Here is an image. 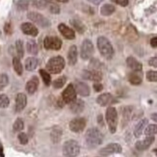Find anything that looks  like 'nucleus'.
Here are the masks:
<instances>
[{"label": "nucleus", "instance_id": "obj_28", "mask_svg": "<svg viewBox=\"0 0 157 157\" xmlns=\"http://www.w3.org/2000/svg\"><path fill=\"white\" fill-rule=\"evenodd\" d=\"M13 67L15 71L17 73V75H22L23 73V67L20 62V59L18 57H13Z\"/></svg>", "mask_w": 157, "mask_h": 157}, {"label": "nucleus", "instance_id": "obj_36", "mask_svg": "<svg viewBox=\"0 0 157 157\" xmlns=\"http://www.w3.org/2000/svg\"><path fill=\"white\" fill-rule=\"evenodd\" d=\"M145 134L147 136H153L157 134V125L156 124H149L145 129Z\"/></svg>", "mask_w": 157, "mask_h": 157}, {"label": "nucleus", "instance_id": "obj_49", "mask_svg": "<svg viewBox=\"0 0 157 157\" xmlns=\"http://www.w3.org/2000/svg\"><path fill=\"white\" fill-rule=\"evenodd\" d=\"M151 119L155 121V122H157V113H153V114H151Z\"/></svg>", "mask_w": 157, "mask_h": 157}, {"label": "nucleus", "instance_id": "obj_22", "mask_svg": "<svg viewBox=\"0 0 157 157\" xmlns=\"http://www.w3.org/2000/svg\"><path fill=\"white\" fill-rule=\"evenodd\" d=\"M126 64L129 69H131L134 71H141L143 69L142 64L139 62L138 60H136L134 57H128L126 59Z\"/></svg>", "mask_w": 157, "mask_h": 157}, {"label": "nucleus", "instance_id": "obj_21", "mask_svg": "<svg viewBox=\"0 0 157 157\" xmlns=\"http://www.w3.org/2000/svg\"><path fill=\"white\" fill-rule=\"evenodd\" d=\"M77 57H78V51L76 45H71L67 52V63L70 66H74L77 62Z\"/></svg>", "mask_w": 157, "mask_h": 157}, {"label": "nucleus", "instance_id": "obj_7", "mask_svg": "<svg viewBox=\"0 0 157 157\" xmlns=\"http://www.w3.org/2000/svg\"><path fill=\"white\" fill-rule=\"evenodd\" d=\"M62 40L58 37H53V36H47L45 37L44 40V46L45 49L48 50H59L62 47Z\"/></svg>", "mask_w": 157, "mask_h": 157}, {"label": "nucleus", "instance_id": "obj_33", "mask_svg": "<svg viewBox=\"0 0 157 157\" xmlns=\"http://www.w3.org/2000/svg\"><path fill=\"white\" fill-rule=\"evenodd\" d=\"M40 76H42V78H43L44 83L46 86H49L51 84V76H50L49 72L44 71V70H40Z\"/></svg>", "mask_w": 157, "mask_h": 157}, {"label": "nucleus", "instance_id": "obj_24", "mask_svg": "<svg viewBox=\"0 0 157 157\" xmlns=\"http://www.w3.org/2000/svg\"><path fill=\"white\" fill-rule=\"evenodd\" d=\"M147 122H148L147 119H143V120H141L138 122L137 125L135 126V129H134V135H135V137L138 138V137H140V136L142 135L143 131H144V129L146 128V126L147 124Z\"/></svg>", "mask_w": 157, "mask_h": 157}, {"label": "nucleus", "instance_id": "obj_17", "mask_svg": "<svg viewBox=\"0 0 157 157\" xmlns=\"http://www.w3.org/2000/svg\"><path fill=\"white\" fill-rule=\"evenodd\" d=\"M58 30L67 40H73L75 38V33H74V31L64 23H61L58 25Z\"/></svg>", "mask_w": 157, "mask_h": 157}, {"label": "nucleus", "instance_id": "obj_15", "mask_svg": "<svg viewBox=\"0 0 157 157\" xmlns=\"http://www.w3.org/2000/svg\"><path fill=\"white\" fill-rule=\"evenodd\" d=\"M74 89H75V92L78 94H80L81 97H88V95H90V88L84 82L76 81L75 85H74Z\"/></svg>", "mask_w": 157, "mask_h": 157}, {"label": "nucleus", "instance_id": "obj_18", "mask_svg": "<svg viewBox=\"0 0 157 157\" xmlns=\"http://www.w3.org/2000/svg\"><path fill=\"white\" fill-rule=\"evenodd\" d=\"M154 142V137L153 136H147V137L144 140L142 141H138L136 143V148L138 149V151H145V149L148 148L149 147L151 146V144Z\"/></svg>", "mask_w": 157, "mask_h": 157}, {"label": "nucleus", "instance_id": "obj_44", "mask_svg": "<svg viewBox=\"0 0 157 157\" xmlns=\"http://www.w3.org/2000/svg\"><path fill=\"white\" fill-rule=\"evenodd\" d=\"M113 2L117 3V4H119V5L122 6V7H125V6L128 5V0H113Z\"/></svg>", "mask_w": 157, "mask_h": 157}, {"label": "nucleus", "instance_id": "obj_37", "mask_svg": "<svg viewBox=\"0 0 157 157\" xmlns=\"http://www.w3.org/2000/svg\"><path fill=\"white\" fill-rule=\"evenodd\" d=\"M9 84V77L6 73L0 74V91H2L3 89Z\"/></svg>", "mask_w": 157, "mask_h": 157}, {"label": "nucleus", "instance_id": "obj_43", "mask_svg": "<svg viewBox=\"0 0 157 157\" xmlns=\"http://www.w3.org/2000/svg\"><path fill=\"white\" fill-rule=\"evenodd\" d=\"M94 89L95 92H100L103 90V86H102V84L100 83V82H95V83L94 84Z\"/></svg>", "mask_w": 157, "mask_h": 157}, {"label": "nucleus", "instance_id": "obj_11", "mask_svg": "<svg viewBox=\"0 0 157 157\" xmlns=\"http://www.w3.org/2000/svg\"><path fill=\"white\" fill-rule=\"evenodd\" d=\"M122 148L121 146L117 144V143H111V144L107 145L106 147H102L100 149L99 153L102 156H108V155H111V154H115V153H120L121 152Z\"/></svg>", "mask_w": 157, "mask_h": 157}, {"label": "nucleus", "instance_id": "obj_46", "mask_svg": "<svg viewBox=\"0 0 157 157\" xmlns=\"http://www.w3.org/2000/svg\"><path fill=\"white\" fill-rule=\"evenodd\" d=\"M4 30L7 34H11L12 33V28H11V24L10 23H6L5 27H4Z\"/></svg>", "mask_w": 157, "mask_h": 157}, {"label": "nucleus", "instance_id": "obj_50", "mask_svg": "<svg viewBox=\"0 0 157 157\" xmlns=\"http://www.w3.org/2000/svg\"><path fill=\"white\" fill-rule=\"evenodd\" d=\"M55 1H57V2H61V3H67L69 0H55Z\"/></svg>", "mask_w": 157, "mask_h": 157}, {"label": "nucleus", "instance_id": "obj_34", "mask_svg": "<svg viewBox=\"0 0 157 157\" xmlns=\"http://www.w3.org/2000/svg\"><path fill=\"white\" fill-rule=\"evenodd\" d=\"M66 82H67V77L66 76H61V77L57 78L56 80H54L52 82V86H53V88H55V89H61L66 84Z\"/></svg>", "mask_w": 157, "mask_h": 157}, {"label": "nucleus", "instance_id": "obj_48", "mask_svg": "<svg viewBox=\"0 0 157 157\" xmlns=\"http://www.w3.org/2000/svg\"><path fill=\"white\" fill-rule=\"evenodd\" d=\"M88 1L94 4V5H98V4H100L102 1H103V0H88Z\"/></svg>", "mask_w": 157, "mask_h": 157}, {"label": "nucleus", "instance_id": "obj_51", "mask_svg": "<svg viewBox=\"0 0 157 157\" xmlns=\"http://www.w3.org/2000/svg\"><path fill=\"white\" fill-rule=\"evenodd\" d=\"M155 152H156V154H157V149H155V151H154Z\"/></svg>", "mask_w": 157, "mask_h": 157}, {"label": "nucleus", "instance_id": "obj_1", "mask_svg": "<svg viewBox=\"0 0 157 157\" xmlns=\"http://www.w3.org/2000/svg\"><path fill=\"white\" fill-rule=\"evenodd\" d=\"M85 138L88 147L94 148L102 144V142H103V134L100 132L99 129L93 127L87 130Z\"/></svg>", "mask_w": 157, "mask_h": 157}, {"label": "nucleus", "instance_id": "obj_39", "mask_svg": "<svg viewBox=\"0 0 157 157\" xmlns=\"http://www.w3.org/2000/svg\"><path fill=\"white\" fill-rule=\"evenodd\" d=\"M47 8H48V10H49L50 13H55V15H57V13H60V7L56 3L49 2L48 3V6H47Z\"/></svg>", "mask_w": 157, "mask_h": 157}, {"label": "nucleus", "instance_id": "obj_3", "mask_svg": "<svg viewBox=\"0 0 157 157\" xmlns=\"http://www.w3.org/2000/svg\"><path fill=\"white\" fill-rule=\"evenodd\" d=\"M66 66V61L62 56H55L48 60L46 63V70L49 73L57 74L64 70Z\"/></svg>", "mask_w": 157, "mask_h": 157}, {"label": "nucleus", "instance_id": "obj_12", "mask_svg": "<svg viewBox=\"0 0 157 157\" xmlns=\"http://www.w3.org/2000/svg\"><path fill=\"white\" fill-rule=\"evenodd\" d=\"M82 77L86 80L100 82L102 79V74L99 71L90 70V71H84L83 72H82Z\"/></svg>", "mask_w": 157, "mask_h": 157}, {"label": "nucleus", "instance_id": "obj_10", "mask_svg": "<svg viewBox=\"0 0 157 157\" xmlns=\"http://www.w3.org/2000/svg\"><path fill=\"white\" fill-rule=\"evenodd\" d=\"M86 124H87V122L84 118H75L71 121L70 129L74 133H79L84 130Z\"/></svg>", "mask_w": 157, "mask_h": 157}, {"label": "nucleus", "instance_id": "obj_35", "mask_svg": "<svg viewBox=\"0 0 157 157\" xmlns=\"http://www.w3.org/2000/svg\"><path fill=\"white\" fill-rule=\"evenodd\" d=\"M24 128V122L21 119H17L16 121L13 122V129L15 132H20L22 131Z\"/></svg>", "mask_w": 157, "mask_h": 157}, {"label": "nucleus", "instance_id": "obj_23", "mask_svg": "<svg viewBox=\"0 0 157 157\" xmlns=\"http://www.w3.org/2000/svg\"><path fill=\"white\" fill-rule=\"evenodd\" d=\"M62 134H63V131H62V129H61V127H58V126L53 127L50 133L51 141L54 144H57L58 142H60L61 138H62Z\"/></svg>", "mask_w": 157, "mask_h": 157}, {"label": "nucleus", "instance_id": "obj_5", "mask_svg": "<svg viewBox=\"0 0 157 157\" xmlns=\"http://www.w3.org/2000/svg\"><path fill=\"white\" fill-rule=\"evenodd\" d=\"M106 121L109 126V130L111 133L117 131L118 126V112L114 107H108L106 111Z\"/></svg>", "mask_w": 157, "mask_h": 157}, {"label": "nucleus", "instance_id": "obj_38", "mask_svg": "<svg viewBox=\"0 0 157 157\" xmlns=\"http://www.w3.org/2000/svg\"><path fill=\"white\" fill-rule=\"evenodd\" d=\"M10 104V99L6 94H0V108H7Z\"/></svg>", "mask_w": 157, "mask_h": 157}, {"label": "nucleus", "instance_id": "obj_20", "mask_svg": "<svg viewBox=\"0 0 157 157\" xmlns=\"http://www.w3.org/2000/svg\"><path fill=\"white\" fill-rule=\"evenodd\" d=\"M38 87H39V78L37 76H33L26 83L25 89H26V92L29 94H35L36 91L38 90Z\"/></svg>", "mask_w": 157, "mask_h": 157}, {"label": "nucleus", "instance_id": "obj_4", "mask_svg": "<svg viewBox=\"0 0 157 157\" xmlns=\"http://www.w3.org/2000/svg\"><path fill=\"white\" fill-rule=\"evenodd\" d=\"M80 153V146L77 141L69 140L63 146V154L65 157H76Z\"/></svg>", "mask_w": 157, "mask_h": 157}, {"label": "nucleus", "instance_id": "obj_40", "mask_svg": "<svg viewBox=\"0 0 157 157\" xmlns=\"http://www.w3.org/2000/svg\"><path fill=\"white\" fill-rule=\"evenodd\" d=\"M17 6V9L20 11L27 10V8H28V6H29V1L28 0H19Z\"/></svg>", "mask_w": 157, "mask_h": 157}, {"label": "nucleus", "instance_id": "obj_13", "mask_svg": "<svg viewBox=\"0 0 157 157\" xmlns=\"http://www.w3.org/2000/svg\"><path fill=\"white\" fill-rule=\"evenodd\" d=\"M27 105V97L25 95V94H17V98H16V112L17 113H20L21 111L24 110V108Z\"/></svg>", "mask_w": 157, "mask_h": 157}, {"label": "nucleus", "instance_id": "obj_42", "mask_svg": "<svg viewBox=\"0 0 157 157\" xmlns=\"http://www.w3.org/2000/svg\"><path fill=\"white\" fill-rule=\"evenodd\" d=\"M17 138H18V141H19V143L21 145H26L27 143H28V136H27L23 132H20L18 134V137Z\"/></svg>", "mask_w": 157, "mask_h": 157}, {"label": "nucleus", "instance_id": "obj_30", "mask_svg": "<svg viewBox=\"0 0 157 157\" xmlns=\"http://www.w3.org/2000/svg\"><path fill=\"white\" fill-rule=\"evenodd\" d=\"M128 80H129V82H130V84L135 85V86L140 85L142 83V81H143L142 76L140 75L139 73H137V71H136V72H132V73L129 74Z\"/></svg>", "mask_w": 157, "mask_h": 157}, {"label": "nucleus", "instance_id": "obj_26", "mask_svg": "<svg viewBox=\"0 0 157 157\" xmlns=\"http://www.w3.org/2000/svg\"><path fill=\"white\" fill-rule=\"evenodd\" d=\"M26 48H27L28 53L32 54V55H37L38 52H39L38 44H37V43L35 42V40H29L28 42H27Z\"/></svg>", "mask_w": 157, "mask_h": 157}, {"label": "nucleus", "instance_id": "obj_29", "mask_svg": "<svg viewBox=\"0 0 157 157\" xmlns=\"http://www.w3.org/2000/svg\"><path fill=\"white\" fill-rule=\"evenodd\" d=\"M115 11H116V8H115V6L112 4H105V5L102 6L101 9H100L101 15L105 16V17L111 16Z\"/></svg>", "mask_w": 157, "mask_h": 157}, {"label": "nucleus", "instance_id": "obj_32", "mask_svg": "<svg viewBox=\"0 0 157 157\" xmlns=\"http://www.w3.org/2000/svg\"><path fill=\"white\" fill-rule=\"evenodd\" d=\"M48 0H32V5L38 9H45L48 6Z\"/></svg>", "mask_w": 157, "mask_h": 157}, {"label": "nucleus", "instance_id": "obj_27", "mask_svg": "<svg viewBox=\"0 0 157 157\" xmlns=\"http://www.w3.org/2000/svg\"><path fill=\"white\" fill-rule=\"evenodd\" d=\"M71 24L73 26V28L80 34H83L86 30V26L84 25V23L78 19H71Z\"/></svg>", "mask_w": 157, "mask_h": 157}, {"label": "nucleus", "instance_id": "obj_31", "mask_svg": "<svg viewBox=\"0 0 157 157\" xmlns=\"http://www.w3.org/2000/svg\"><path fill=\"white\" fill-rule=\"evenodd\" d=\"M16 51L19 59L24 56V45L21 40H17L16 42Z\"/></svg>", "mask_w": 157, "mask_h": 157}, {"label": "nucleus", "instance_id": "obj_2", "mask_svg": "<svg viewBox=\"0 0 157 157\" xmlns=\"http://www.w3.org/2000/svg\"><path fill=\"white\" fill-rule=\"evenodd\" d=\"M98 48L100 52V54L105 59L110 60L112 59L114 55V48L107 38L105 37H99L98 39Z\"/></svg>", "mask_w": 157, "mask_h": 157}, {"label": "nucleus", "instance_id": "obj_25", "mask_svg": "<svg viewBox=\"0 0 157 157\" xmlns=\"http://www.w3.org/2000/svg\"><path fill=\"white\" fill-rule=\"evenodd\" d=\"M39 65V61L35 57H29L25 60V69L29 71H35Z\"/></svg>", "mask_w": 157, "mask_h": 157}, {"label": "nucleus", "instance_id": "obj_16", "mask_svg": "<svg viewBox=\"0 0 157 157\" xmlns=\"http://www.w3.org/2000/svg\"><path fill=\"white\" fill-rule=\"evenodd\" d=\"M97 102L100 106H108L115 102V99L113 98V95L111 94H102L97 98Z\"/></svg>", "mask_w": 157, "mask_h": 157}, {"label": "nucleus", "instance_id": "obj_14", "mask_svg": "<svg viewBox=\"0 0 157 157\" xmlns=\"http://www.w3.org/2000/svg\"><path fill=\"white\" fill-rule=\"evenodd\" d=\"M20 28H21V31L25 34V35H28V36L36 37V36H38V34H39V30H38L37 27L33 23H30V22L22 23Z\"/></svg>", "mask_w": 157, "mask_h": 157}, {"label": "nucleus", "instance_id": "obj_19", "mask_svg": "<svg viewBox=\"0 0 157 157\" xmlns=\"http://www.w3.org/2000/svg\"><path fill=\"white\" fill-rule=\"evenodd\" d=\"M85 108V102L82 99H75L70 103V109L73 114H80Z\"/></svg>", "mask_w": 157, "mask_h": 157}, {"label": "nucleus", "instance_id": "obj_9", "mask_svg": "<svg viewBox=\"0 0 157 157\" xmlns=\"http://www.w3.org/2000/svg\"><path fill=\"white\" fill-rule=\"evenodd\" d=\"M76 99V92L72 84H69L62 93V100L65 103H71Z\"/></svg>", "mask_w": 157, "mask_h": 157}, {"label": "nucleus", "instance_id": "obj_45", "mask_svg": "<svg viewBox=\"0 0 157 157\" xmlns=\"http://www.w3.org/2000/svg\"><path fill=\"white\" fill-rule=\"evenodd\" d=\"M148 64H149V66L157 67V57H152V58L149 59Z\"/></svg>", "mask_w": 157, "mask_h": 157}, {"label": "nucleus", "instance_id": "obj_47", "mask_svg": "<svg viewBox=\"0 0 157 157\" xmlns=\"http://www.w3.org/2000/svg\"><path fill=\"white\" fill-rule=\"evenodd\" d=\"M151 45L152 47H157V37H154L151 40Z\"/></svg>", "mask_w": 157, "mask_h": 157}, {"label": "nucleus", "instance_id": "obj_6", "mask_svg": "<svg viewBox=\"0 0 157 157\" xmlns=\"http://www.w3.org/2000/svg\"><path fill=\"white\" fill-rule=\"evenodd\" d=\"M27 17H28L31 21H33L34 23H36L37 25L43 27V28H46V27L50 26V21L47 19L44 16L40 15V13H36V12H30L27 15Z\"/></svg>", "mask_w": 157, "mask_h": 157}, {"label": "nucleus", "instance_id": "obj_8", "mask_svg": "<svg viewBox=\"0 0 157 157\" xmlns=\"http://www.w3.org/2000/svg\"><path fill=\"white\" fill-rule=\"evenodd\" d=\"M94 54V45L90 40H85L81 45V58L83 60L91 59Z\"/></svg>", "mask_w": 157, "mask_h": 157}, {"label": "nucleus", "instance_id": "obj_41", "mask_svg": "<svg viewBox=\"0 0 157 157\" xmlns=\"http://www.w3.org/2000/svg\"><path fill=\"white\" fill-rule=\"evenodd\" d=\"M147 79L151 82H157V71H149L147 72Z\"/></svg>", "mask_w": 157, "mask_h": 157}]
</instances>
